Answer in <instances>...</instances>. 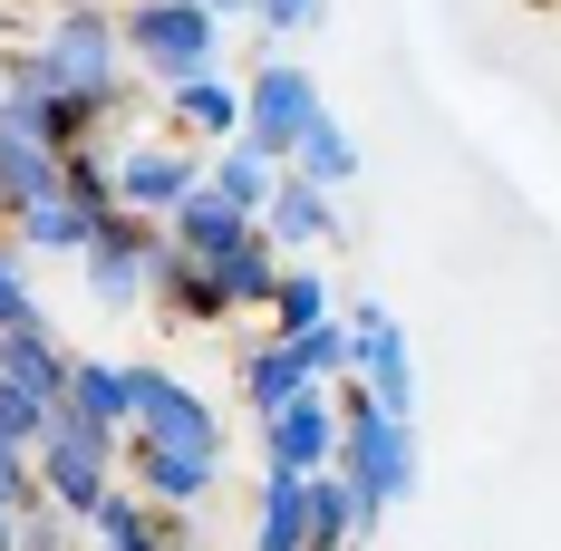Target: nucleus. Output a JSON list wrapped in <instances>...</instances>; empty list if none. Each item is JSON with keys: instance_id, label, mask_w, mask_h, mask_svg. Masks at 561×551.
I'll return each mask as SVG.
<instances>
[{"instance_id": "obj_1", "label": "nucleus", "mask_w": 561, "mask_h": 551, "mask_svg": "<svg viewBox=\"0 0 561 551\" xmlns=\"http://www.w3.org/2000/svg\"><path fill=\"white\" fill-rule=\"evenodd\" d=\"M39 58L58 68V88H68V97L126 107V30H116L107 0H68L49 30H39Z\"/></svg>"}, {"instance_id": "obj_2", "label": "nucleus", "mask_w": 561, "mask_h": 551, "mask_svg": "<svg viewBox=\"0 0 561 551\" xmlns=\"http://www.w3.org/2000/svg\"><path fill=\"white\" fill-rule=\"evenodd\" d=\"M116 30H126V58H136L156 88L204 78L214 49H224V20H214L204 0H126V10H116Z\"/></svg>"}, {"instance_id": "obj_3", "label": "nucleus", "mask_w": 561, "mask_h": 551, "mask_svg": "<svg viewBox=\"0 0 561 551\" xmlns=\"http://www.w3.org/2000/svg\"><path fill=\"white\" fill-rule=\"evenodd\" d=\"M39 494H49L58 513H78V523H88V513L116 494V436L58 406V426L39 436Z\"/></svg>"}, {"instance_id": "obj_4", "label": "nucleus", "mask_w": 561, "mask_h": 551, "mask_svg": "<svg viewBox=\"0 0 561 551\" xmlns=\"http://www.w3.org/2000/svg\"><path fill=\"white\" fill-rule=\"evenodd\" d=\"M320 116H330V107H320V78H310V68H290V58L252 68V88H242V146H252V156L290 165L300 136H310Z\"/></svg>"}, {"instance_id": "obj_5", "label": "nucleus", "mask_w": 561, "mask_h": 551, "mask_svg": "<svg viewBox=\"0 0 561 551\" xmlns=\"http://www.w3.org/2000/svg\"><path fill=\"white\" fill-rule=\"evenodd\" d=\"M156 242H165V222H146V214L116 204V214L98 222V242L78 252L88 300H98V310H146V300H156Z\"/></svg>"}, {"instance_id": "obj_6", "label": "nucleus", "mask_w": 561, "mask_h": 551, "mask_svg": "<svg viewBox=\"0 0 561 551\" xmlns=\"http://www.w3.org/2000/svg\"><path fill=\"white\" fill-rule=\"evenodd\" d=\"M330 464H339V397L330 387H310V397H290L280 416H262V474L310 484V474H330Z\"/></svg>"}, {"instance_id": "obj_7", "label": "nucleus", "mask_w": 561, "mask_h": 551, "mask_svg": "<svg viewBox=\"0 0 561 551\" xmlns=\"http://www.w3.org/2000/svg\"><path fill=\"white\" fill-rule=\"evenodd\" d=\"M348 348H358V358H348V378L368 387V406L416 426V358H407V330H397L378 300H358V320H348Z\"/></svg>"}, {"instance_id": "obj_8", "label": "nucleus", "mask_w": 561, "mask_h": 551, "mask_svg": "<svg viewBox=\"0 0 561 551\" xmlns=\"http://www.w3.org/2000/svg\"><path fill=\"white\" fill-rule=\"evenodd\" d=\"M126 436H156V445H174V455H214V464H224L214 406L174 378V368H136V426H126Z\"/></svg>"}, {"instance_id": "obj_9", "label": "nucleus", "mask_w": 561, "mask_h": 551, "mask_svg": "<svg viewBox=\"0 0 561 551\" xmlns=\"http://www.w3.org/2000/svg\"><path fill=\"white\" fill-rule=\"evenodd\" d=\"M107 165H116V204H126V214H146V222H165L174 204L204 184V156H184V146H156V136L116 146Z\"/></svg>"}, {"instance_id": "obj_10", "label": "nucleus", "mask_w": 561, "mask_h": 551, "mask_svg": "<svg viewBox=\"0 0 561 551\" xmlns=\"http://www.w3.org/2000/svg\"><path fill=\"white\" fill-rule=\"evenodd\" d=\"M116 474H136L146 503H204L224 464H214V455H174V445H156V436H116Z\"/></svg>"}, {"instance_id": "obj_11", "label": "nucleus", "mask_w": 561, "mask_h": 551, "mask_svg": "<svg viewBox=\"0 0 561 551\" xmlns=\"http://www.w3.org/2000/svg\"><path fill=\"white\" fill-rule=\"evenodd\" d=\"M156 320H184V330L232 320L224 272H214V262H194V252H174V242H156Z\"/></svg>"}, {"instance_id": "obj_12", "label": "nucleus", "mask_w": 561, "mask_h": 551, "mask_svg": "<svg viewBox=\"0 0 561 551\" xmlns=\"http://www.w3.org/2000/svg\"><path fill=\"white\" fill-rule=\"evenodd\" d=\"M252 232H262V222L242 214V204H224L214 184H194V194L165 214V242H174V252H194V262H224V252H242Z\"/></svg>"}, {"instance_id": "obj_13", "label": "nucleus", "mask_w": 561, "mask_h": 551, "mask_svg": "<svg viewBox=\"0 0 561 551\" xmlns=\"http://www.w3.org/2000/svg\"><path fill=\"white\" fill-rule=\"evenodd\" d=\"M262 232H272L280 252H320V242H339L330 184H310V174H280V194H272V214H262Z\"/></svg>"}, {"instance_id": "obj_14", "label": "nucleus", "mask_w": 561, "mask_h": 551, "mask_svg": "<svg viewBox=\"0 0 561 551\" xmlns=\"http://www.w3.org/2000/svg\"><path fill=\"white\" fill-rule=\"evenodd\" d=\"M68 416H88V426L126 436V426H136V368H116V358H78V368H68Z\"/></svg>"}, {"instance_id": "obj_15", "label": "nucleus", "mask_w": 561, "mask_h": 551, "mask_svg": "<svg viewBox=\"0 0 561 551\" xmlns=\"http://www.w3.org/2000/svg\"><path fill=\"white\" fill-rule=\"evenodd\" d=\"M98 222H107V214H88V204L58 184V194H39V204H20L10 232H20V252H88V242H98Z\"/></svg>"}, {"instance_id": "obj_16", "label": "nucleus", "mask_w": 561, "mask_h": 551, "mask_svg": "<svg viewBox=\"0 0 561 551\" xmlns=\"http://www.w3.org/2000/svg\"><path fill=\"white\" fill-rule=\"evenodd\" d=\"M310 368H300V348H290V338H252V348H242V406H252V416H280V406H290V397H310Z\"/></svg>"}, {"instance_id": "obj_17", "label": "nucleus", "mask_w": 561, "mask_h": 551, "mask_svg": "<svg viewBox=\"0 0 561 551\" xmlns=\"http://www.w3.org/2000/svg\"><path fill=\"white\" fill-rule=\"evenodd\" d=\"M88 532H98V551H174L184 532H165V503H146L136 484H116L98 513H88Z\"/></svg>"}, {"instance_id": "obj_18", "label": "nucleus", "mask_w": 561, "mask_h": 551, "mask_svg": "<svg viewBox=\"0 0 561 551\" xmlns=\"http://www.w3.org/2000/svg\"><path fill=\"white\" fill-rule=\"evenodd\" d=\"M165 116L184 126V136H242V88H232L224 68L174 78V88H165Z\"/></svg>"}, {"instance_id": "obj_19", "label": "nucleus", "mask_w": 561, "mask_h": 551, "mask_svg": "<svg viewBox=\"0 0 561 551\" xmlns=\"http://www.w3.org/2000/svg\"><path fill=\"white\" fill-rule=\"evenodd\" d=\"M68 348L49 338V320H30V330H0V378H20V387H39L49 406H68Z\"/></svg>"}, {"instance_id": "obj_20", "label": "nucleus", "mask_w": 561, "mask_h": 551, "mask_svg": "<svg viewBox=\"0 0 561 551\" xmlns=\"http://www.w3.org/2000/svg\"><path fill=\"white\" fill-rule=\"evenodd\" d=\"M204 184H214L224 204H242V214L262 222V214H272V194H280V165H272V156H252V146L232 136L224 156H204Z\"/></svg>"}, {"instance_id": "obj_21", "label": "nucleus", "mask_w": 561, "mask_h": 551, "mask_svg": "<svg viewBox=\"0 0 561 551\" xmlns=\"http://www.w3.org/2000/svg\"><path fill=\"white\" fill-rule=\"evenodd\" d=\"M300 542H310V484L262 474V503H252V551H300Z\"/></svg>"}, {"instance_id": "obj_22", "label": "nucleus", "mask_w": 561, "mask_h": 551, "mask_svg": "<svg viewBox=\"0 0 561 551\" xmlns=\"http://www.w3.org/2000/svg\"><path fill=\"white\" fill-rule=\"evenodd\" d=\"M58 165H68V156H49V146H20V136H0V204L20 214V204L58 194Z\"/></svg>"}, {"instance_id": "obj_23", "label": "nucleus", "mask_w": 561, "mask_h": 551, "mask_svg": "<svg viewBox=\"0 0 561 551\" xmlns=\"http://www.w3.org/2000/svg\"><path fill=\"white\" fill-rule=\"evenodd\" d=\"M290 174H310V184H348V174H358V146H348V126H339V116H320V126H310V136H300V156H290Z\"/></svg>"}, {"instance_id": "obj_24", "label": "nucleus", "mask_w": 561, "mask_h": 551, "mask_svg": "<svg viewBox=\"0 0 561 551\" xmlns=\"http://www.w3.org/2000/svg\"><path fill=\"white\" fill-rule=\"evenodd\" d=\"M330 320V280L320 272H280L272 290V338H300V330H320Z\"/></svg>"}, {"instance_id": "obj_25", "label": "nucleus", "mask_w": 561, "mask_h": 551, "mask_svg": "<svg viewBox=\"0 0 561 551\" xmlns=\"http://www.w3.org/2000/svg\"><path fill=\"white\" fill-rule=\"evenodd\" d=\"M49 426H58V406L39 397V387L0 378V436H10V445H30V455H39V436H49Z\"/></svg>"}, {"instance_id": "obj_26", "label": "nucleus", "mask_w": 561, "mask_h": 551, "mask_svg": "<svg viewBox=\"0 0 561 551\" xmlns=\"http://www.w3.org/2000/svg\"><path fill=\"white\" fill-rule=\"evenodd\" d=\"M78 532H88V523L58 513V503L39 494V503H20V542H10V551H78Z\"/></svg>"}, {"instance_id": "obj_27", "label": "nucleus", "mask_w": 561, "mask_h": 551, "mask_svg": "<svg viewBox=\"0 0 561 551\" xmlns=\"http://www.w3.org/2000/svg\"><path fill=\"white\" fill-rule=\"evenodd\" d=\"M290 348H300V368H310L320 387H330V378H348V358H358V348H348V320H320V330H300Z\"/></svg>"}, {"instance_id": "obj_28", "label": "nucleus", "mask_w": 561, "mask_h": 551, "mask_svg": "<svg viewBox=\"0 0 561 551\" xmlns=\"http://www.w3.org/2000/svg\"><path fill=\"white\" fill-rule=\"evenodd\" d=\"M30 320H49V310H39L30 272H20V242H0V330H30Z\"/></svg>"}, {"instance_id": "obj_29", "label": "nucleus", "mask_w": 561, "mask_h": 551, "mask_svg": "<svg viewBox=\"0 0 561 551\" xmlns=\"http://www.w3.org/2000/svg\"><path fill=\"white\" fill-rule=\"evenodd\" d=\"M0 503H10V513H20V503H39V455H30V445H10V436H0Z\"/></svg>"}, {"instance_id": "obj_30", "label": "nucleus", "mask_w": 561, "mask_h": 551, "mask_svg": "<svg viewBox=\"0 0 561 551\" xmlns=\"http://www.w3.org/2000/svg\"><path fill=\"white\" fill-rule=\"evenodd\" d=\"M320 10H330V0H262L252 20H262L272 39H290V30H320Z\"/></svg>"}, {"instance_id": "obj_31", "label": "nucleus", "mask_w": 561, "mask_h": 551, "mask_svg": "<svg viewBox=\"0 0 561 551\" xmlns=\"http://www.w3.org/2000/svg\"><path fill=\"white\" fill-rule=\"evenodd\" d=\"M204 10H214V20H252L262 0H204Z\"/></svg>"}, {"instance_id": "obj_32", "label": "nucleus", "mask_w": 561, "mask_h": 551, "mask_svg": "<svg viewBox=\"0 0 561 551\" xmlns=\"http://www.w3.org/2000/svg\"><path fill=\"white\" fill-rule=\"evenodd\" d=\"M10 542H20V513H10V503H0V551H10Z\"/></svg>"}, {"instance_id": "obj_33", "label": "nucleus", "mask_w": 561, "mask_h": 551, "mask_svg": "<svg viewBox=\"0 0 561 551\" xmlns=\"http://www.w3.org/2000/svg\"><path fill=\"white\" fill-rule=\"evenodd\" d=\"M0 222H10V204H0Z\"/></svg>"}, {"instance_id": "obj_34", "label": "nucleus", "mask_w": 561, "mask_h": 551, "mask_svg": "<svg viewBox=\"0 0 561 551\" xmlns=\"http://www.w3.org/2000/svg\"><path fill=\"white\" fill-rule=\"evenodd\" d=\"M58 10H68V0H58Z\"/></svg>"}]
</instances>
